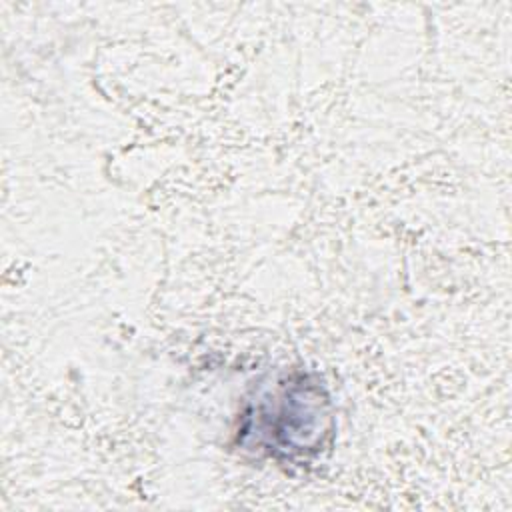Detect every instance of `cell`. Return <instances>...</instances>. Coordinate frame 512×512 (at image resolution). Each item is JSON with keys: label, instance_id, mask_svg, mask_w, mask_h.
<instances>
[{"label": "cell", "instance_id": "obj_1", "mask_svg": "<svg viewBox=\"0 0 512 512\" xmlns=\"http://www.w3.org/2000/svg\"><path fill=\"white\" fill-rule=\"evenodd\" d=\"M328 402L320 386L304 384L298 380L288 386L282 384L276 392H268L246 416L248 434H258L266 448L282 452L288 458L302 452H312L322 446V438L328 432L330 416L326 412Z\"/></svg>", "mask_w": 512, "mask_h": 512}]
</instances>
